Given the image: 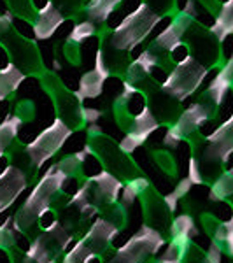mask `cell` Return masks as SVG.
I'll return each mask as SVG.
<instances>
[{
  "label": "cell",
  "mask_w": 233,
  "mask_h": 263,
  "mask_svg": "<svg viewBox=\"0 0 233 263\" xmlns=\"http://www.w3.org/2000/svg\"><path fill=\"white\" fill-rule=\"evenodd\" d=\"M181 69H176L170 78V81L167 84V90L172 91L173 95L184 97L188 93H191L195 88L198 86V83L202 81V78L205 76V67H202L200 63L193 62V60H186L184 63H181Z\"/></svg>",
  "instance_id": "1"
},
{
  "label": "cell",
  "mask_w": 233,
  "mask_h": 263,
  "mask_svg": "<svg viewBox=\"0 0 233 263\" xmlns=\"http://www.w3.org/2000/svg\"><path fill=\"white\" fill-rule=\"evenodd\" d=\"M62 14L54 9L53 6H48L44 11H41L39 14V23L35 25V37H41V39H46L51 33H54L56 27L62 23Z\"/></svg>",
  "instance_id": "2"
},
{
  "label": "cell",
  "mask_w": 233,
  "mask_h": 263,
  "mask_svg": "<svg viewBox=\"0 0 233 263\" xmlns=\"http://www.w3.org/2000/svg\"><path fill=\"white\" fill-rule=\"evenodd\" d=\"M126 99V112L130 116L137 118L139 114H142L146 111V97L142 95L139 90H130V95H125Z\"/></svg>",
  "instance_id": "3"
},
{
  "label": "cell",
  "mask_w": 233,
  "mask_h": 263,
  "mask_svg": "<svg viewBox=\"0 0 233 263\" xmlns=\"http://www.w3.org/2000/svg\"><path fill=\"white\" fill-rule=\"evenodd\" d=\"M12 27H14L16 33H18L20 37H23V39H27V41L35 39V30H33V25L28 20L20 18V16H14V18H12Z\"/></svg>",
  "instance_id": "4"
},
{
  "label": "cell",
  "mask_w": 233,
  "mask_h": 263,
  "mask_svg": "<svg viewBox=\"0 0 233 263\" xmlns=\"http://www.w3.org/2000/svg\"><path fill=\"white\" fill-rule=\"evenodd\" d=\"M9 6L12 7V11H14V14H18L20 18H25L30 21L32 18H35L33 16V12H35V9L32 7L30 0H9Z\"/></svg>",
  "instance_id": "5"
},
{
  "label": "cell",
  "mask_w": 233,
  "mask_h": 263,
  "mask_svg": "<svg viewBox=\"0 0 233 263\" xmlns=\"http://www.w3.org/2000/svg\"><path fill=\"white\" fill-rule=\"evenodd\" d=\"M170 60L173 63H177V65L189 60V48L186 44H183V42H177L176 46L170 48Z\"/></svg>",
  "instance_id": "6"
},
{
  "label": "cell",
  "mask_w": 233,
  "mask_h": 263,
  "mask_svg": "<svg viewBox=\"0 0 233 263\" xmlns=\"http://www.w3.org/2000/svg\"><path fill=\"white\" fill-rule=\"evenodd\" d=\"M93 33H95V27H93L91 23H81L79 27H74L72 28V39H74V42H81L84 39H88V37H91Z\"/></svg>",
  "instance_id": "7"
},
{
  "label": "cell",
  "mask_w": 233,
  "mask_h": 263,
  "mask_svg": "<svg viewBox=\"0 0 233 263\" xmlns=\"http://www.w3.org/2000/svg\"><path fill=\"white\" fill-rule=\"evenodd\" d=\"M172 21H173L172 16H163V18L158 20V23H152V27L149 30V39H156L158 35H162V33L172 25Z\"/></svg>",
  "instance_id": "8"
},
{
  "label": "cell",
  "mask_w": 233,
  "mask_h": 263,
  "mask_svg": "<svg viewBox=\"0 0 233 263\" xmlns=\"http://www.w3.org/2000/svg\"><path fill=\"white\" fill-rule=\"evenodd\" d=\"M126 12L121 9H116V11H111L107 14V18H105V23H107V27L111 28V30H116V28H120L121 27V23L125 21V18H126Z\"/></svg>",
  "instance_id": "9"
},
{
  "label": "cell",
  "mask_w": 233,
  "mask_h": 263,
  "mask_svg": "<svg viewBox=\"0 0 233 263\" xmlns=\"http://www.w3.org/2000/svg\"><path fill=\"white\" fill-rule=\"evenodd\" d=\"M72 28H74V21H72V20L62 21V23L56 27V30H54V37H56L58 41L67 39V37H69L70 33H72Z\"/></svg>",
  "instance_id": "10"
},
{
  "label": "cell",
  "mask_w": 233,
  "mask_h": 263,
  "mask_svg": "<svg viewBox=\"0 0 233 263\" xmlns=\"http://www.w3.org/2000/svg\"><path fill=\"white\" fill-rule=\"evenodd\" d=\"M41 54H42V62H44V65L48 67V69H51L53 60H54V53H53L51 44H41Z\"/></svg>",
  "instance_id": "11"
},
{
  "label": "cell",
  "mask_w": 233,
  "mask_h": 263,
  "mask_svg": "<svg viewBox=\"0 0 233 263\" xmlns=\"http://www.w3.org/2000/svg\"><path fill=\"white\" fill-rule=\"evenodd\" d=\"M142 0H123V6L121 9L126 12V14H132V12H135L141 7Z\"/></svg>",
  "instance_id": "12"
},
{
  "label": "cell",
  "mask_w": 233,
  "mask_h": 263,
  "mask_svg": "<svg viewBox=\"0 0 233 263\" xmlns=\"http://www.w3.org/2000/svg\"><path fill=\"white\" fill-rule=\"evenodd\" d=\"M149 2V6H151V9L152 11H158V12H162V11H165L167 9L168 6L172 4V0H147Z\"/></svg>",
  "instance_id": "13"
},
{
  "label": "cell",
  "mask_w": 233,
  "mask_h": 263,
  "mask_svg": "<svg viewBox=\"0 0 233 263\" xmlns=\"http://www.w3.org/2000/svg\"><path fill=\"white\" fill-rule=\"evenodd\" d=\"M233 37H231V33H228L226 37L223 39V54H224V58H226L228 62H230V57H231V48H233Z\"/></svg>",
  "instance_id": "14"
},
{
  "label": "cell",
  "mask_w": 233,
  "mask_h": 263,
  "mask_svg": "<svg viewBox=\"0 0 233 263\" xmlns=\"http://www.w3.org/2000/svg\"><path fill=\"white\" fill-rule=\"evenodd\" d=\"M144 51H146V46L141 44V42H139V44H133L132 48H130V58H132L133 62L139 60V58L144 54Z\"/></svg>",
  "instance_id": "15"
},
{
  "label": "cell",
  "mask_w": 233,
  "mask_h": 263,
  "mask_svg": "<svg viewBox=\"0 0 233 263\" xmlns=\"http://www.w3.org/2000/svg\"><path fill=\"white\" fill-rule=\"evenodd\" d=\"M7 67H9V53H7V49L0 44V70L7 69Z\"/></svg>",
  "instance_id": "16"
},
{
  "label": "cell",
  "mask_w": 233,
  "mask_h": 263,
  "mask_svg": "<svg viewBox=\"0 0 233 263\" xmlns=\"http://www.w3.org/2000/svg\"><path fill=\"white\" fill-rule=\"evenodd\" d=\"M49 2H51V0H30L32 7H33L35 11H44L46 7L49 6Z\"/></svg>",
  "instance_id": "17"
},
{
  "label": "cell",
  "mask_w": 233,
  "mask_h": 263,
  "mask_svg": "<svg viewBox=\"0 0 233 263\" xmlns=\"http://www.w3.org/2000/svg\"><path fill=\"white\" fill-rule=\"evenodd\" d=\"M9 12V4H7V0H0V16L7 14Z\"/></svg>",
  "instance_id": "18"
},
{
  "label": "cell",
  "mask_w": 233,
  "mask_h": 263,
  "mask_svg": "<svg viewBox=\"0 0 233 263\" xmlns=\"http://www.w3.org/2000/svg\"><path fill=\"white\" fill-rule=\"evenodd\" d=\"M6 168H7V158H6V156L0 155V174L6 171Z\"/></svg>",
  "instance_id": "19"
},
{
  "label": "cell",
  "mask_w": 233,
  "mask_h": 263,
  "mask_svg": "<svg viewBox=\"0 0 233 263\" xmlns=\"http://www.w3.org/2000/svg\"><path fill=\"white\" fill-rule=\"evenodd\" d=\"M216 2H218L219 6H223V4H228V2H231V0H216Z\"/></svg>",
  "instance_id": "20"
}]
</instances>
